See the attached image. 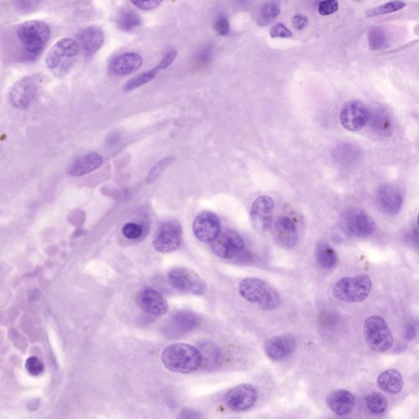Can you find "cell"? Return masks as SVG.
Returning <instances> with one entry per match:
<instances>
[{"instance_id":"cell-29","label":"cell","mask_w":419,"mask_h":419,"mask_svg":"<svg viewBox=\"0 0 419 419\" xmlns=\"http://www.w3.org/2000/svg\"><path fill=\"white\" fill-rule=\"evenodd\" d=\"M280 14V5L275 0H269L264 3L261 6L259 12V19H258V24L263 27V25H269L274 22Z\"/></svg>"},{"instance_id":"cell-44","label":"cell","mask_w":419,"mask_h":419,"mask_svg":"<svg viewBox=\"0 0 419 419\" xmlns=\"http://www.w3.org/2000/svg\"><path fill=\"white\" fill-rule=\"evenodd\" d=\"M309 21L307 16L298 14L294 16L293 25L296 29H303L308 25Z\"/></svg>"},{"instance_id":"cell-15","label":"cell","mask_w":419,"mask_h":419,"mask_svg":"<svg viewBox=\"0 0 419 419\" xmlns=\"http://www.w3.org/2000/svg\"><path fill=\"white\" fill-rule=\"evenodd\" d=\"M136 302L139 308L151 315L162 316L166 315L169 304L164 296L151 287H145L139 291Z\"/></svg>"},{"instance_id":"cell-2","label":"cell","mask_w":419,"mask_h":419,"mask_svg":"<svg viewBox=\"0 0 419 419\" xmlns=\"http://www.w3.org/2000/svg\"><path fill=\"white\" fill-rule=\"evenodd\" d=\"M16 36L25 53L35 58L42 53L51 36L49 24L43 21L33 20L20 24Z\"/></svg>"},{"instance_id":"cell-11","label":"cell","mask_w":419,"mask_h":419,"mask_svg":"<svg viewBox=\"0 0 419 419\" xmlns=\"http://www.w3.org/2000/svg\"><path fill=\"white\" fill-rule=\"evenodd\" d=\"M221 219L209 211L199 213L193 224L194 235L203 243L214 242L221 234Z\"/></svg>"},{"instance_id":"cell-25","label":"cell","mask_w":419,"mask_h":419,"mask_svg":"<svg viewBox=\"0 0 419 419\" xmlns=\"http://www.w3.org/2000/svg\"><path fill=\"white\" fill-rule=\"evenodd\" d=\"M171 330L173 333H184L191 331L198 323L197 316L191 312L180 311L170 320Z\"/></svg>"},{"instance_id":"cell-41","label":"cell","mask_w":419,"mask_h":419,"mask_svg":"<svg viewBox=\"0 0 419 419\" xmlns=\"http://www.w3.org/2000/svg\"><path fill=\"white\" fill-rule=\"evenodd\" d=\"M270 35L272 38H283V39H286V38L293 36V33L285 25L278 23L273 25L272 28L270 29Z\"/></svg>"},{"instance_id":"cell-27","label":"cell","mask_w":419,"mask_h":419,"mask_svg":"<svg viewBox=\"0 0 419 419\" xmlns=\"http://www.w3.org/2000/svg\"><path fill=\"white\" fill-rule=\"evenodd\" d=\"M202 357V365L206 369H213L221 361V352L217 346L210 341H203L199 344Z\"/></svg>"},{"instance_id":"cell-45","label":"cell","mask_w":419,"mask_h":419,"mask_svg":"<svg viewBox=\"0 0 419 419\" xmlns=\"http://www.w3.org/2000/svg\"><path fill=\"white\" fill-rule=\"evenodd\" d=\"M211 53H213L211 48H205L202 49L197 55L198 60L202 62H206L207 61L210 60Z\"/></svg>"},{"instance_id":"cell-13","label":"cell","mask_w":419,"mask_h":419,"mask_svg":"<svg viewBox=\"0 0 419 419\" xmlns=\"http://www.w3.org/2000/svg\"><path fill=\"white\" fill-rule=\"evenodd\" d=\"M244 241L238 232L226 230L221 232L217 239L213 242V251L223 259H232L242 252Z\"/></svg>"},{"instance_id":"cell-10","label":"cell","mask_w":419,"mask_h":419,"mask_svg":"<svg viewBox=\"0 0 419 419\" xmlns=\"http://www.w3.org/2000/svg\"><path fill=\"white\" fill-rule=\"evenodd\" d=\"M342 226L350 235L368 237L376 230V224L369 215L359 209H348L342 214Z\"/></svg>"},{"instance_id":"cell-4","label":"cell","mask_w":419,"mask_h":419,"mask_svg":"<svg viewBox=\"0 0 419 419\" xmlns=\"http://www.w3.org/2000/svg\"><path fill=\"white\" fill-rule=\"evenodd\" d=\"M371 289L369 275L361 274L340 279L333 287V295L342 302L357 303L366 299Z\"/></svg>"},{"instance_id":"cell-43","label":"cell","mask_w":419,"mask_h":419,"mask_svg":"<svg viewBox=\"0 0 419 419\" xmlns=\"http://www.w3.org/2000/svg\"><path fill=\"white\" fill-rule=\"evenodd\" d=\"M177 57V51L175 49H171L167 51L166 53H165L164 56L162 58V60L158 63V67L160 70L167 69V67H170L172 64V62L176 60Z\"/></svg>"},{"instance_id":"cell-35","label":"cell","mask_w":419,"mask_h":419,"mask_svg":"<svg viewBox=\"0 0 419 419\" xmlns=\"http://www.w3.org/2000/svg\"><path fill=\"white\" fill-rule=\"evenodd\" d=\"M44 0H14V6L23 14H32L40 8Z\"/></svg>"},{"instance_id":"cell-1","label":"cell","mask_w":419,"mask_h":419,"mask_svg":"<svg viewBox=\"0 0 419 419\" xmlns=\"http://www.w3.org/2000/svg\"><path fill=\"white\" fill-rule=\"evenodd\" d=\"M162 361L168 370L179 374H190L202 365L200 350L193 346L176 344L163 350Z\"/></svg>"},{"instance_id":"cell-6","label":"cell","mask_w":419,"mask_h":419,"mask_svg":"<svg viewBox=\"0 0 419 419\" xmlns=\"http://www.w3.org/2000/svg\"><path fill=\"white\" fill-rule=\"evenodd\" d=\"M42 79L39 75L25 76L16 82L10 93V101L16 109L27 108L40 91Z\"/></svg>"},{"instance_id":"cell-12","label":"cell","mask_w":419,"mask_h":419,"mask_svg":"<svg viewBox=\"0 0 419 419\" xmlns=\"http://www.w3.org/2000/svg\"><path fill=\"white\" fill-rule=\"evenodd\" d=\"M258 398L256 389L251 384H240L228 391L226 404L232 411H246L256 405Z\"/></svg>"},{"instance_id":"cell-46","label":"cell","mask_w":419,"mask_h":419,"mask_svg":"<svg viewBox=\"0 0 419 419\" xmlns=\"http://www.w3.org/2000/svg\"><path fill=\"white\" fill-rule=\"evenodd\" d=\"M416 336V329L412 324H408L405 329V338L406 340L412 341Z\"/></svg>"},{"instance_id":"cell-33","label":"cell","mask_w":419,"mask_h":419,"mask_svg":"<svg viewBox=\"0 0 419 419\" xmlns=\"http://www.w3.org/2000/svg\"><path fill=\"white\" fill-rule=\"evenodd\" d=\"M366 402L368 408L372 414H383L387 408V398L378 392L370 393L366 398Z\"/></svg>"},{"instance_id":"cell-37","label":"cell","mask_w":419,"mask_h":419,"mask_svg":"<svg viewBox=\"0 0 419 419\" xmlns=\"http://www.w3.org/2000/svg\"><path fill=\"white\" fill-rule=\"evenodd\" d=\"M339 8L337 0H324L319 4V14L321 16H329L335 14Z\"/></svg>"},{"instance_id":"cell-21","label":"cell","mask_w":419,"mask_h":419,"mask_svg":"<svg viewBox=\"0 0 419 419\" xmlns=\"http://www.w3.org/2000/svg\"><path fill=\"white\" fill-rule=\"evenodd\" d=\"M326 402L328 408L338 416H344L352 411L355 405V398L348 391L339 389L329 393Z\"/></svg>"},{"instance_id":"cell-30","label":"cell","mask_w":419,"mask_h":419,"mask_svg":"<svg viewBox=\"0 0 419 419\" xmlns=\"http://www.w3.org/2000/svg\"><path fill=\"white\" fill-rule=\"evenodd\" d=\"M369 121L372 128L376 132L382 135H387L391 133L392 124L390 118L384 112L376 110L374 113L370 112Z\"/></svg>"},{"instance_id":"cell-23","label":"cell","mask_w":419,"mask_h":419,"mask_svg":"<svg viewBox=\"0 0 419 419\" xmlns=\"http://www.w3.org/2000/svg\"><path fill=\"white\" fill-rule=\"evenodd\" d=\"M103 163V156L96 152H91V154L82 156L71 165L69 175L73 177L88 175V173L98 170Z\"/></svg>"},{"instance_id":"cell-5","label":"cell","mask_w":419,"mask_h":419,"mask_svg":"<svg viewBox=\"0 0 419 419\" xmlns=\"http://www.w3.org/2000/svg\"><path fill=\"white\" fill-rule=\"evenodd\" d=\"M363 333L368 345L376 352H385L393 345L391 330L387 322L379 315H372L366 320Z\"/></svg>"},{"instance_id":"cell-28","label":"cell","mask_w":419,"mask_h":419,"mask_svg":"<svg viewBox=\"0 0 419 419\" xmlns=\"http://www.w3.org/2000/svg\"><path fill=\"white\" fill-rule=\"evenodd\" d=\"M142 23V19L136 12L125 10L120 12L117 19V25L122 32H130L138 28Z\"/></svg>"},{"instance_id":"cell-32","label":"cell","mask_w":419,"mask_h":419,"mask_svg":"<svg viewBox=\"0 0 419 419\" xmlns=\"http://www.w3.org/2000/svg\"><path fill=\"white\" fill-rule=\"evenodd\" d=\"M405 6L406 3L401 0H394V1L384 3L383 5L376 6L366 11V16L367 18H374V16L392 14V12L403 10Z\"/></svg>"},{"instance_id":"cell-40","label":"cell","mask_w":419,"mask_h":419,"mask_svg":"<svg viewBox=\"0 0 419 419\" xmlns=\"http://www.w3.org/2000/svg\"><path fill=\"white\" fill-rule=\"evenodd\" d=\"M170 163V159L160 160V162L156 163L154 167L151 169L147 177V182L154 181L156 179L162 175L164 169L166 168L168 163Z\"/></svg>"},{"instance_id":"cell-47","label":"cell","mask_w":419,"mask_h":419,"mask_svg":"<svg viewBox=\"0 0 419 419\" xmlns=\"http://www.w3.org/2000/svg\"><path fill=\"white\" fill-rule=\"evenodd\" d=\"M418 227H419V213H418Z\"/></svg>"},{"instance_id":"cell-36","label":"cell","mask_w":419,"mask_h":419,"mask_svg":"<svg viewBox=\"0 0 419 419\" xmlns=\"http://www.w3.org/2000/svg\"><path fill=\"white\" fill-rule=\"evenodd\" d=\"M25 369L32 376H40L45 371V366L39 358L32 357L27 359Z\"/></svg>"},{"instance_id":"cell-24","label":"cell","mask_w":419,"mask_h":419,"mask_svg":"<svg viewBox=\"0 0 419 419\" xmlns=\"http://www.w3.org/2000/svg\"><path fill=\"white\" fill-rule=\"evenodd\" d=\"M378 385L383 392L397 394L403 389V376L396 370L384 371L379 376Z\"/></svg>"},{"instance_id":"cell-9","label":"cell","mask_w":419,"mask_h":419,"mask_svg":"<svg viewBox=\"0 0 419 419\" xmlns=\"http://www.w3.org/2000/svg\"><path fill=\"white\" fill-rule=\"evenodd\" d=\"M370 112L359 101H348L342 106L340 121L342 126L351 132L361 130L370 121Z\"/></svg>"},{"instance_id":"cell-3","label":"cell","mask_w":419,"mask_h":419,"mask_svg":"<svg viewBox=\"0 0 419 419\" xmlns=\"http://www.w3.org/2000/svg\"><path fill=\"white\" fill-rule=\"evenodd\" d=\"M239 291L243 298L256 303L265 311L278 307L280 299L276 291L269 283L256 278H247L239 283Z\"/></svg>"},{"instance_id":"cell-17","label":"cell","mask_w":419,"mask_h":419,"mask_svg":"<svg viewBox=\"0 0 419 419\" xmlns=\"http://www.w3.org/2000/svg\"><path fill=\"white\" fill-rule=\"evenodd\" d=\"M80 45L71 38H63L58 40L49 51L45 59L46 66L51 70L56 69L64 58L76 56L79 52Z\"/></svg>"},{"instance_id":"cell-26","label":"cell","mask_w":419,"mask_h":419,"mask_svg":"<svg viewBox=\"0 0 419 419\" xmlns=\"http://www.w3.org/2000/svg\"><path fill=\"white\" fill-rule=\"evenodd\" d=\"M315 256L317 262L322 268L330 270L335 267L338 257L335 250L326 242H319L316 245Z\"/></svg>"},{"instance_id":"cell-7","label":"cell","mask_w":419,"mask_h":419,"mask_svg":"<svg viewBox=\"0 0 419 419\" xmlns=\"http://www.w3.org/2000/svg\"><path fill=\"white\" fill-rule=\"evenodd\" d=\"M168 280L171 285L182 293L200 296L205 294L206 285L200 275L193 270L177 267L168 273Z\"/></svg>"},{"instance_id":"cell-16","label":"cell","mask_w":419,"mask_h":419,"mask_svg":"<svg viewBox=\"0 0 419 419\" xmlns=\"http://www.w3.org/2000/svg\"><path fill=\"white\" fill-rule=\"evenodd\" d=\"M296 340L291 334L270 338L265 344V353L273 361H281L294 352Z\"/></svg>"},{"instance_id":"cell-34","label":"cell","mask_w":419,"mask_h":419,"mask_svg":"<svg viewBox=\"0 0 419 419\" xmlns=\"http://www.w3.org/2000/svg\"><path fill=\"white\" fill-rule=\"evenodd\" d=\"M368 41L372 50H380L386 46L387 37L386 32L381 27L372 28L368 33Z\"/></svg>"},{"instance_id":"cell-39","label":"cell","mask_w":419,"mask_h":419,"mask_svg":"<svg viewBox=\"0 0 419 419\" xmlns=\"http://www.w3.org/2000/svg\"><path fill=\"white\" fill-rule=\"evenodd\" d=\"M133 5L143 11H151L159 7L163 0H130Z\"/></svg>"},{"instance_id":"cell-22","label":"cell","mask_w":419,"mask_h":419,"mask_svg":"<svg viewBox=\"0 0 419 419\" xmlns=\"http://www.w3.org/2000/svg\"><path fill=\"white\" fill-rule=\"evenodd\" d=\"M78 43L88 55L95 54L104 43V34L97 27H88L82 29L77 35Z\"/></svg>"},{"instance_id":"cell-18","label":"cell","mask_w":419,"mask_h":419,"mask_svg":"<svg viewBox=\"0 0 419 419\" xmlns=\"http://www.w3.org/2000/svg\"><path fill=\"white\" fill-rule=\"evenodd\" d=\"M403 195L400 190L391 184L381 186L376 193V202L384 214L394 215L400 213L403 206Z\"/></svg>"},{"instance_id":"cell-20","label":"cell","mask_w":419,"mask_h":419,"mask_svg":"<svg viewBox=\"0 0 419 419\" xmlns=\"http://www.w3.org/2000/svg\"><path fill=\"white\" fill-rule=\"evenodd\" d=\"M143 65V58L137 53H125L113 58L108 65L110 73L126 75L135 73Z\"/></svg>"},{"instance_id":"cell-31","label":"cell","mask_w":419,"mask_h":419,"mask_svg":"<svg viewBox=\"0 0 419 419\" xmlns=\"http://www.w3.org/2000/svg\"><path fill=\"white\" fill-rule=\"evenodd\" d=\"M160 71V69H159V67L156 65L154 69L147 71L145 73L135 76V77L130 79L124 84V91H133L139 87L145 86V84L152 82V80L156 77V75H158Z\"/></svg>"},{"instance_id":"cell-19","label":"cell","mask_w":419,"mask_h":419,"mask_svg":"<svg viewBox=\"0 0 419 419\" xmlns=\"http://www.w3.org/2000/svg\"><path fill=\"white\" fill-rule=\"evenodd\" d=\"M274 239L279 246L291 249L298 243V234L295 223L289 217H279L274 226Z\"/></svg>"},{"instance_id":"cell-38","label":"cell","mask_w":419,"mask_h":419,"mask_svg":"<svg viewBox=\"0 0 419 419\" xmlns=\"http://www.w3.org/2000/svg\"><path fill=\"white\" fill-rule=\"evenodd\" d=\"M122 232H123L125 238L129 239H137L141 238L143 234V230L141 226L134 223H127L125 224L123 228H122Z\"/></svg>"},{"instance_id":"cell-8","label":"cell","mask_w":419,"mask_h":419,"mask_svg":"<svg viewBox=\"0 0 419 419\" xmlns=\"http://www.w3.org/2000/svg\"><path fill=\"white\" fill-rule=\"evenodd\" d=\"M181 243V224L172 219L160 224L156 231L152 246L159 252L170 253L179 249Z\"/></svg>"},{"instance_id":"cell-14","label":"cell","mask_w":419,"mask_h":419,"mask_svg":"<svg viewBox=\"0 0 419 419\" xmlns=\"http://www.w3.org/2000/svg\"><path fill=\"white\" fill-rule=\"evenodd\" d=\"M274 202L272 197L261 196L254 201L251 209V221L257 231L265 232L272 227Z\"/></svg>"},{"instance_id":"cell-42","label":"cell","mask_w":419,"mask_h":419,"mask_svg":"<svg viewBox=\"0 0 419 419\" xmlns=\"http://www.w3.org/2000/svg\"><path fill=\"white\" fill-rule=\"evenodd\" d=\"M230 23H228L227 18L224 16H219L214 24L215 31L218 33V35L222 36H226L230 33Z\"/></svg>"},{"instance_id":"cell-48","label":"cell","mask_w":419,"mask_h":419,"mask_svg":"<svg viewBox=\"0 0 419 419\" xmlns=\"http://www.w3.org/2000/svg\"><path fill=\"white\" fill-rule=\"evenodd\" d=\"M357 1H361V0H357Z\"/></svg>"}]
</instances>
